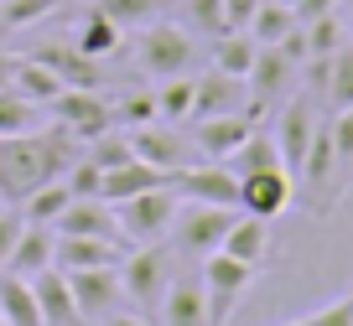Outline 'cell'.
I'll list each match as a JSON object with an SVG mask.
<instances>
[{
	"instance_id": "d6a6232c",
	"label": "cell",
	"mask_w": 353,
	"mask_h": 326,
	"mask_svg": "<svg viewBox=\"0 0 353 326\" xmlns=\"http://www.w3.org/2000/svg\"><path fill=\"white\" fill-rule=\"evenodd\" d=\"M130 130H120V124H110V130H99L94 140H83V161H94L99 171H114V166L130 161Z\"/></svg>"
},
{
	"instance_id": "d6986e66",
	"label": "cell",
	"mask_w": 353,
	"mask_h": 326,
	"mask_svg": "<svg viewBox=\"0 0 353 326\" xmlns=\"http://www.w3.org/2000/svg\"><path fill=\"white\" fill-rule=\"evenodd\" d=\"M52 254H57V228H47V223H26L21 239H16L11 259H6V270L21 274V280H32V274L52 270Z\"/></svg>"
},
{
	"instance_id": "f35d334b",
	"label": "cell",
	"mask_w": 353,
	"mask_h": 326,
	"mask_svg": "<svg viewBox=\"0 0 353 326\" xmlns=\"http://www.w3.org/2000/svg\"><path fill=\"white\" fill-rule=\"evenodd\" d=\"M110 109H114V124H120V130H141V124L156 120V94H130V98H120V104H110Z\"/></svg>"
},
{
	"instance_id": "1f68e13d",
	"label": "cell",
	"mask_w": 353,
	"mask_h": 326,
	"mask_svg": "<svg viewBox=\"0 0 353 326\" xmlns=\"http://www.w3.org/2000/svg\"><path fill=\"white\" fill-rule=\"evenodd\" d=\"M322 98H327V109H332V114H338V109H353V47H338V52L327 57Z\"/></svg>"
},
{
	"instance_id": "ffe728a7",
	"label": "cell",
	"mask_w": 353,
	"mask_h": 326,
	"mask_svg": "<svg viewBox=\"0 0 353 326\" xmlns=\"http://www.w3.org/2000/svg\"><path fill=\"white\" fill-rule=\"evenodd\" d=\"M32 290H37V305H42V321L47 326H88L83 316H78V305H73V290H68V274L57 270H42V274H32Z\"/></svg>"
},
{
	"instance_id": "d590c367",
	"label": "cell",
	"mask_w": 353,
	"mask_h": 326,
	"mask_svg": "<svg viewBox=\"0 0 353 326\" xmlns=\"http://www.w3.org/2000/svg\"><path fill=\"white\" fill-rule=\"evenodd\" d=\"M301 36H307V57H332L338 47H348V26H343L338 11L317 16V21H301Z\"/></svg>"
},
{
	"instance_id": "60d3db41",
	"label": "cell",
	"mask_w": 353,
	"mask_h": 326,
	"mask_svg": "<svg viewBox=\"0 0 353 326\" xmlns=\"http://www.w3.org/2000/svg\"><path fill=\"white\" fill-rule=\"evenodd\" d=\"M21 228H26V213H16L11 202L0 207V270H6V259H11V249H16V239H21Z\"/></svg>"
},
{
	"instance_id": "2e32d148",
	"label": "cell",
	"mask_w": 353,
	"mask_h": 326,
	"mask_svg": "<svg viewBox=\"0 0 353 326\" xmlns=\"http://www.w3.org/2000/svg\"><path fill=\"white\" fill-rule=\"evenodd\" d=\"M250 135H254V120H244V114H213V120H198L192 151H198V161H229Z\"/></svg>"
},
{
	"instance_id": "f6af8a7d",
	"label": "cell",
	"mask_w": 353,
	"mask_h": 326,
	"mask_svg": "<svg viewBox=\"0 0 353 326\" xmlns=\"http://www.w3.org/2000/svg\"><path fill=\"white\" fill-rule=\"evenodd\" d=\"M291 11H296V21H317V16L338 11V0H296V6H291Z\"/></svg>"
},
{
	"instance_id": "30bf717a",
	"label": "cell",
	"mask_w": 353,
	"mask_h": 326,
	"mask_svg": "<svg viewBox=\"0 0 353 326\" xmlns=\"http://www.w3.org/2000/svg\"><path fill=\"white\" fill-rule=\"evenodd\" d=\"M172 192L182 202H208V207H239V176L223 161H192L182 171H172Z\"/></svg>"
},
{
	"instance_id": "5b68a950",
	"label": "cell",
	"mask_w": 353,
	"mask_h": 326,
	"mask_svg": "<svg viewBox=\"0 0 353 326\" xmlns=\"http://www.w3.org/2000/svg\"><path fill=\"white\" fill-rule=\"evenodd\" d=\"M239 207H208V202H182L172 223V249L188 259H208L213 249H223V233L234 228Z\"/></svg>"
},
{
	"instance_id": "f546056e",
	"label": "cell",
	"mask_w": 353,
	"mask_h": 326,
	"mask_svg": "<svg viewBox=\"0 0 353 326\" xmlns=\"http://www.w3.org/2000/svg\"><path fill=\"white\" fill-rule=\"evenodd\" d=\"M47 124V109L21 98L16 88H0V135H32Z\"/></svg>"
},
{
	"instance_id": "d4e9b609",
	"label": "cell",
	"mask_w": 353,
	"mask_h": 326,
	"mask_svg": "<svg viewBox=\"0 0 353 326\" xmlns=\"http://www.w3.org/2000/svg\"><path fill=\"white\" fill-rule=\"evenodd\" d=\"M296 26H301V21H296V11H291V6H281V0H260L244 32L254 36V47H281Z\"/></svg>"
},
{
	"instance_id": "b9f144b4",
	"label": "cell",
	"mask_w": 353,
	"mask_h": 326,
	"mask_svg": "<svg viewBox=\"0 0 353 326\" xmlns=\"http://www.w3.org/2000/svg\"><path fill=\"white\" fill-rule=\"evenodd\" d=\"M327 135H332V151H338V161H353V109H338V114H332Z\"/></svg>"
},
{
	"instance_id": "9c48e42d",
	"label": "cell",
	"mask_w": 353,
	"mask_h": 326,
	"mask_svg": "<svg viewBox=\"0 0 353 326\" xmlns=\"http://www.w3.org/2000/svg\"><path fill=\"white\" fill-rule=\"evenodd\" d=\"M47 120L63 124V130L83 145V140H94L99 130H110V124H114V109L104 104L94 88H63V94L47 104Z\"/></svg>"
},
{
	"instance_id": "f5cc1de1",
	"label": "cell",
	"mask_w": 353,
	"mask_h": 326,
	"mask_svg": "<svg viewBox=\"0 0 353 326\" xmlns=\"http://www.w3.org/2000/svg\"><path fill=\"white\" fill-rule=\"evenodd\" d=\"M0 207H6V197H0Z\"/></svg>"
},
{
	"instance_id": "5bb4252c",
	"label": "cell",
	"mask_w": 353,
	"mask_h": 326,
	"mask_svg": "<svg viewBox=\"0 0 353 326\" xmlns=\"http://www.w3.org/2000/svg\"><path fill=\"white\" fill-rule=\"evenodd\" d=\"M198 83V94H192V120H213V114H244V104H250V83L234 73H219V67H208L203 78H192Z\"/></svg>"
},
{
	"instance_id": "6da1fadb",
	"label": "cell",
	"mask_w": 353,
	"mask_h": 326,
	"mask_svg": "<svg viewBox=\"0 0 353 326\" xmlns=\"http://www.w3.org/2000/svg\"><path fill=\"white\" fill-rule=\"evenodd\" d=\"M78 155H83V145H78L63 124H52V130L42 124V130H32V135H0V197H6V202H21L32 186L63 176Z\"/></svg>"
},
{
	"instance_id": "83f0119b",
	"label": "cell",
	"mask_w": 353,
	"mask_h": 326,
	"mask_svg": "<svg viewBox=\"0 0 353 326\" xmlns=\"http://www.w3.org/2000/svg\"><path fill=\"white\" fill-rule=\"evenodd\" d=\"M68 202H73L68 182H63V176H52V182L32 186V192L21 197V213H26V223H47V228H52L57 217H63V207H68Z\"/></svg>"
},
{
	"instance_id": "4316f807",
	"label": "cell",
	"mask_w": 353,
	"mask_h": 326,
	"mask_svg": "<svg viewBox=\"0 0 353 326\" xmlns=\"http://www.w3.org/2000/svg\"><path fill=\"white\" fill-rule=\"evenodd\" d=\"M73 47H78L83 57H94V63H104V57H114V52L125 47V32L110 21V16L88 11V21L78 26V42H73Z\"/></svg>"
},
{
	"instance_id": "bcb514c9",
	"label": "cell",
	"mask_w": 353,
	"mask_h": 326,
	"mask_svg": "<svg viewBox=\"0 0 353 326\" xmlns=\"http://www.w3.org/2000/svg\"><path fill=\"white\" fill-rule=\"evenodd\" d=\"M99 326H145V316H135V311H114L110 321H99Z\"/></svg>"
},
{
	"instance_id": "c3c4849f",
	"label": "cell",
	"mask_w": 353,
	"mask_h": 326,
	"mask_svg": "<svg viewBox=\"0 0 353 326\" xmlns=\"http://www.w3.org/2000/svg\"><path fill=\"white\" fill-rule=\"evenodd\" d=\"M338 16H343V26H348V36H353V0H338Z\"/></svg>"
},
{
	"instance_id": "44dd1931",
	"label": "cell",
	"mask_w": 353,
	"mask_h": 326,
	"mask_svg": "<svg viewBox=\"0 0 353 326\" xmlns=\"http://www.w3.org/2000/svg\"><path fill=\"white\" fill-rule=\"evenodd\" d=\"M32 57L52 67V73L63 78V88H99V63H94V57H83L78 47H68V42L32 47Z\"/></svg>"
},
{
	"instance_id": "ee69618b",
	"label": "cell",
	"mask_w": 353,
	"mask_h": 326,
	"mask_svg": "<svg viewBox=\"0 0 353 326\" xmlns=\"http://www.w3.org/2000/svg\"><path fill=\"white\" fill-rule=\"evenodd\" d=\"M254 6H260V0H223V11H229V32H244V26H250Z\"/></svg>"
},
{
	"instance_id": "52a82bcc",
	"label": "cell",
	"mask_w": 353,
	"mask_h": 326,
	"mask_svg": "<svg viewBox=\"0 0 353 326\" xmlns=\"http://www.w3.org/2000/svg\"><path fill=\"white\" fill-rule=\"evenodd\" d=\"M68 274V290H73V305L88 326L110 321L114 311H125V285H120V264L110 270H63Z\"/></svg>"
},
{
	"instance_id": "4dcf8cb0",
	"label": "cell",
	"mask_w": 353,
	"mask_h": 326,
	"mask_svg": "<svg viewBox=\"0 0 353 326\" xmlns=\"http://www.w3.org/2000/svg\"><path fill=\"white\" fill-rule=\"evenodd\" d=\"M192 94H198V83H192L188 73L161 78V88H156V120L161 124H188L192 120Z\"/></svg>"
},
{
	"instance_id": "8d00e7d4",
	"label": "cell",
	"mask_w": 353,
	"mask_h": 326,
	"mask_svg": "<svg viewBox=\"0 0 353 326\" xmlns=\"http://www.w3.org/2000/svg\"><path fill=\"white\" fill-rule=\"evenodd\" d=\"M182 26L213 42L229 32V11H223V0H182Z\"/></svg>"
},
{
	"instance_id": "8fae6325",
	"label": "cell",
	"mask_w": 353,
	"mask_h": 326,
	"mask_svg": "<svg viewBox=\"0 0 353 326\" xmlns=\"http://www.w3.org/2000/svg\"><path fill=\"white\" fill-rule=\"evenodd\" d=\"M130 151L141 155L145 166H161V171H182V166L198 161V151H192V135H182L176 124H141V130H130Z\"/></svg>"
},
{
	"instance_id": "7dc6e473",
	"label": "cell",
	"mask_w": 353,
	"mask_h": 326,
	"mask_svg": "<svg viewBox=\"0 0 353 326\" xmlns=\"http://www.w3.org/2000/svg\"><path fill=\"white\" fill-rule=\"evenodd\" d=\"M11 83H16V57L0 52V88H11Z\"/></svg>"
},
{
	"instance_id": "f907efd6",
	"label": "cell",
	"mask_w": 353,
	"mask_h": 326,
	"mask_svg": "<svg viewBox=\"0 0 353 326\" xmlns=\"http://www.w3.org/2000/svg\"><path fill=\"white\" fill-rule=\"evenodd\" d=\"M281 6H296V0H281Z\"/></svg>"
},
{
	"instance_id": "7a4b0ae2",
	"label": "cell",
	"mask_w": 353,
	"mask_h": 326,
	"mask_svg": "<svg viewBox=\"0 0 353 326\" xmlns=\"http://www.w3.org/2000/svg\"><path fill=\"white\" fill-rule=\"evenodd\" d=\"M176 274V249L166 239L156 243H135L130 254L120 259V285H125V305L135 316H156L161 311V295Z\"/></svg>"
},
{
	"instance_id": "816d5d0a",
	"label": "cell",
	"mask_w": 353,
	"mask_h": 326,
	"mask_svg": "<svg viewBox=\"0 0 353 326\" xmlns=\"http://www.w3.org/2000/svg\"><path fill=\"white\" fill-rule=\"evenodd\" d=\"M0 326H6V316H0Z\"/></svg>"
},
{
	"instance_id": "ba28073f",
	"label": "cell",
	"mask_w": 353,
	"mask_h": 326,
	"mask_svg": "<svg viewBox=\"0 0 353 326\" xmlns=\"http://www.w3.org/2000/svg\"><path fill=\"white\" fill-rule=\"evenodd\" d=\"M322 130V120H317V104H312L307 94H296V98H281V114H276V151H281V166H286L291 176L301 171V161H307V151H312V135Z\"/></svg>"
},
{
	"instance_id": "9a60e30c",
	"label": "cell",
	"mask_w": 353,
	"mask_h": 326,
	"mask_svg": "<svg viewBox=\"0 0 353 326\" xmlns=\"http://www.w3.org/2000/svg\"><path fill=\"white\" fill-rule=\"evenodd\" d=\"M161 326H208V290H203V274H172L161 295Z\"/></svg>"
},
{
	"instance_id": "681fc988",
	"label": "cell",
	"mask_w": 353,
	"mask_h": 326,
	"mask_svg": "<svg viewBox=\"0 0 353 326\" xmlns=\"http://www.w3.org/2000/svg\"><path fill=\"white\" fill-rule=\"evenodd\" d=\"M286 326H307V321H286Z\"/></svg>"
},
{
	"instance_id": "8992f818",
	"label": "cell",
	"mask_w": 353,
	"mask_h": 326,
	"mask_svg": "<svg viewBox=\"0 0 353 326\" xmlns=\"http://www.w3.org/2000/svg\"><path fill=\"white\" fill-rule=\"evenodd\" d=\"M198 274H203V290H208V326H223V321H229V311L239 305V295L250 290L254 264H244V259H234V254L213 249L208 259L198 264Z\"/></svg>"
},
{
	"instance_id": "e575fe53",
	"label": "cell",
	"mask_w": 353,
	"mask_h": 326,
	"mask_svg": "<svg viewBox=\"0 0 353 326\" xmlns=\"http://www.w3.org/2000/svg\"><path fill=\"white\" fill-rule=\"evenodd\" d=\"M250 63H254V36H250V32H223V36H213V67H219V73L244 78V73H250Z\"/></svg>"
},
{
	"instance_id": "836d02e7",
	"label": "cell",
	"mask_w": 353,
	"mask_h": 326,
	"mask_svg": "<svg viewBox=\"0 0 353 326\" xmlns=\"http://www.w3.org/2000/svg\"><path fill=\"white\" fill-rule=\"evenodd\" d=\"M223 166H229L234 176H250V171H270V166H281L276 135H260V130H254V135H250V140H244V145H239V151H234Z\"/></svg>"
},
{
	"instance_id": "f1b7e54d",
	"label": "cell",
	"mask_w": 353,
	"mask_h": 326,
	"mask_svg": "<svg viewBox=\"0 0 353 326\" xmlns=\"http://www.w3.org/2000/svg\"><path fill=\"white\" fill-rule=\"evenodd\" d=\"M94 11H99V16H110V21L120 26L125 36H130V32H141V26L161 21L166 0H94Z\"/></svg>"
},
{
	"instance_id": "277c9868",
	"label": "cell",
	"mask_w": 353,
	"mask_h": 326,
	"mask_svg": "<svg viewBox=\"0 0 353 326\" xmlns=\"http://www.w3.org/2000/svg\"><path fill=\"white\" fill-rule=\"evenodd\" d=\"M110 207H114V223H120V239L135 249V243L172 239V223H176V207H182V197H176L172 182H166V186L135 192V197H125V202H110Z\"/></svg>"
},
{
	"instance_id": "cb8c5ba5",
	"label": "cell",
	"mask_w": 353,
	"mask_h": 326,
	"mask_svg": "<svg viewBox=\"0 0 353 326\" xmlns=\"http://www.w3.org/2000/svg\"><path fill=\"white\" fill-rule=\"evenodd\" d=\"M0 316H6V326H47L32 280H21L11 270H0Z\"/></svg>"
},
{
	"instance_id": "3957f363",
	"label": "cell",
	"mask_w": 353,
	"mask_h": 326,
	"mask_svg": "<svg viewBox=\"0 0 353 326\" xmlns=\"http://www.w3.org/2000/svg\"><path fill=\"white\" fill-rule=\"evenodd\" d=\"M135 63H141V73H151L156 83H161V78H182L198 63V42H192L188 26H172L161 16V21L135 32Z\"/></svg>"
},
{
	"instance_id": "ab89813d",
	"label": "cell",
	"mask_w": 353,
	"mask_h": 326,
	"mask_svg": "<svg viewBox=\"0 0 353 326\" xmlns=\"http://www.w3.org/2000/svg\"><path fill=\"white\" fill-rule=\"evenodd\" d=\"M63 182H68V192H73V197H99V186H104V171H99L94 161H83V155H78V161L63 171Z\"/></svg>"
},
{
	"instance_id": "e0dca14e",
	"label": "cell",
	"mask_w": 353,
	"mask_h": 326,
	"mask_svg": "<svg viewBox=\"0 0 353 326\" xmlns=\"http://www.w3.org/2000/svg\"><path fill=\"white\" fill-rule=\"evenodd\" d=\"M130 254V243L120 239H78V233H57V254L52 264L57 270H110Z\"/></svg>"
},
{
	"instance_id": "7c38bea8",
	"label": "cell",
	"mask_w": 353,
	"mask_h": 326,
	"mask_svg": "<svg viewBox=\"0 0 353 326\" xmlns=\"http://www.w3.org/2000/svg\"><path fill=\"white\" fill-rule=\"evenodd\" d=\"M291 197H296V176L286 166L239 176V213H250V217H281L291 207Z\"/></svg>"
},
{
	"instance_id": "7402d4cb",
	"label": "cell",
	"mask_w": 353,
	"mask_h": 326,
	"mask_svg": "<svg viewBox=\"0 0 353 326\" xmlns=\"http://www.w3.org/2000/svg\"><path fill=\"white\" fill-rule=\"evenodd\" d=\"M166 182H172V171H161V166H145L141 155H130L125 166L104 171L99 197H104V202H125V197H135V192H151V186H166Z\"/></svg>"
},
{
	"instance_id": "484cf974",
	"label": "cell",
	"mask_w": 353,
	"mask_h": 326,
	"mask_svg": "<svg viewBox=\"0 0 353 326\" xmlns=\"http://www.w3.org/2000/svg\"><path fill=\"white\" fill-rule=\"evenodd\" d=\"M11 88H16L21 98H32V104L47 109L57 94H63V78H57L47 63H37V57H16V83H11Z\"/></svg>"
},
{
	"instance_id": "7bdbcfd3",
	"label": "cell",
	"mask_w": 353,
	"mask_h": 326,
	"mask_svg": "<svg viewBox=\"0 0 353 326\" xmlns=\"http://www.w3.org/2000/svg\"><path fill=\"white\" fill-rule=\"evenodd\" d=\"M307 326H353V295H338L332 305L307 316Z\"/></svg>"
},
{
	"instance_id": "4fadbf2b",
	"label": "cell",
	"mask_w": 353,
	"mask_h": 326,
	"mask_svg": "<svg viewBox=\"0 0 353 326\" xmlns=\"http://www.w3.org/2000/svg\"><path fill=\"white\" fill-rule=\"evenodd\" d=\"M296 73L301 67L291 63L281 47H254V63H250V73H244V83H250V98H260L265 109H276L281 98L296 88Z\"/></svg>"
},
{
	"instance_id": "603a6c76",
	"label": "cell",
	"mask_w": 353,
	"mask_h": 326,
	"mask_svg": "<svg viewBox=\"0 0 353 326\" xmlns=\"http://www.w3.org/2000/svg\"><path fill=\"white\" fill-rule=\"evenodd\" d=\"M223 254H234V259H244V264L260 270V259L270 254V217L239 213V217H234V228L223 233Z\"/></svg>"
},
{
	"instance_id": "ac0fdd59",
	"label": "cell",
	"mask_w": 353,
	"mask_h": 326,
	"mask_svg": "<svg viewBox=\"0 0 353 326\" xmlns=\"http://www.w3.org/2000/svg\"><path fill=\"white\" fill-rule=\"evenodd\" d=\"M52 228H57V233H78V239H120L114 207L104 202V197H73ZM120 243H125V239H120Z\"/></svg>"
},
{
	"instance_id": "74e56055",
	"label": "cell",
	"mask_w": 353,
	"mask_h": 326,
	"mask_svg": "<svg viewBox=\"0 0 353 326\" xmlns=\"http://www.w3.org/2000/svg\"><path fill=\"white\" fill-rule=\"evenodd\" d=\"M57 0H0V32H26V26L47 21Z\"/></svg>"
}]
</instances>
